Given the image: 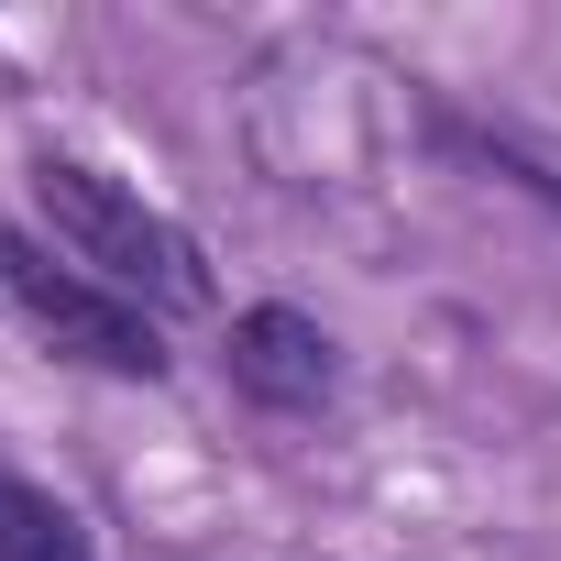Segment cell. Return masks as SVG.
I'll list each match as a JSON object with an SVG mask.
<instances>
[{
  "mask_svg": "<svg viewBox=\"0 0 561 561\" xmlns=\"http://www.w3.org/2000/svg\"><path fill=\"white\" fill-rule=\"evenodd\" d=\"M0 298H12L67 364H89V375H133V386H154L165 375V342H154V320L133 309V298H111L100 275H78V264H56L34 231H12L0 242Z\"/></svg>",
  "mask_w": 561,
  "mask_h": 561,
  "instance_id": "7a4b0ae2",
  "label": "cell"
},
{
  "mask_svg": "<svg viewBox=\"0 0 561 561\" xmlns=\"http://www.w3.org/2000/svg\"><path fill=\"white\" fill-rule=\"evenodd\" d=\"M231 386L253 397V408H331V386H342V353H331V331L309 320V309H242L231 320Z\"/></svg>",
  "mask_w": 561,
  "mask_h": 561,
  "instance_id": "3957f363",
  "label": "cell"
},
{
  "mask_svg": "<svg viewBox=\"0 0 561 561\" xmlns=\"http://www.w3.org/2000/svg\"><path fill=\"white\" fill-rule=\"evenodd\" d=\"M34 209H45V231L78 253V275H100L111 298H133V309H209L198 242H187L144 187H122V176H100V165H78V154H34Z\"/></svg>",
  "mask_w": 561,
  "mask_h": 561,
  "instance_id": "6da1fadb",
  "label": "cell"
},
{
  "mask_svg": "<svg viewBox=\"0 0 561 561\" xmlns=\"http://www.w3.org/2000/svg\"><path fill=\"white\" fill-rule=\"evenodd\" d=\"M0 561H89V528L23 473H0Z\"/></svg>",
  "mask_w": 561,
  "mask_h": 561,
  "instance_id": "277c9868",
  "label": "cell"
},
{
  "mask_svg": "<svg viewBox=\"0 0 561 561\" xmlns=\"http://www.w3.org/2000/svg\"><path fill=\"white\" fill-rule=\"evenodd\" d=\"M430 144H440V154H462V165H484V176H506V187H528L539 209H561V165H539L517 133H484V122L440 111V122H430Z\"/></svg>",
  "mask_w": 561,
  "mask_h": 561,
  "instance_id": "5b68a950",
  "label": "cell"
}]
</instances>
